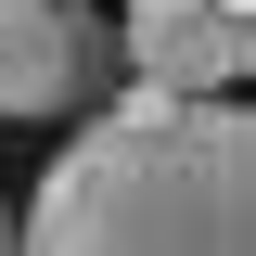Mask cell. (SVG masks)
Masks as SVG:
<instances>
[{
	"label": "cell",
	"mask_w": 256,
	"mask_h": 256,
	"mask_svg": "<svg viewBox=\"0 0 256 256\" xmlns=\"http://www.w3.org/2000/svg\"><path fill=\"white\" fill-rule=\"evenodd\" d=\"M128 13H141V0H128Z\"/></svg>",
	"instance_id": "5b68a950"
},
{
	"label": "cell",
	"mask_w": 256,
	"mask_h": 256,
	"mask_svg": "<svg viewBox=\"0 0 256 256\" xmlns=\"http://www.w3.org/2000/svg\"><path fill=\"white\" fill-rule=\"evenodd\" d=\"M102 52L166 102H230L244 64H256V0H141Z\"/></svg>",
	"instance_id": "7a4b0ae2"
},
{
	"label": "cell",
	"mask_w": 256,
	"mask_h": 256,
	"mask_svg": "<svg viewBox=\"0 0 256 256\" xmlns=\"http://www.w3.org/2000/svg\"><path fill=\"white\" fill-rule=\"evenodd\" d=\"M13 256H256V128L244 102L128 90L52 154Z\"/></svg>",
	"instance_id": "6da1fadb"
},
{
	"label": "cell",
	"mask_w": 256,
	"mask_h": 256,
	"mask_svg": "<svg viewBox=\"0 0 256 256\" xmlns=\"http://www.w3.org/2000/svg\"><path fill=\"white\" fill-rule=\"evenodd\" d=\"M90 64L102 38L77 0H0V116H77Z\"/></svg>",
	"instance_id": "3957f363"
},
{
	"label": "cell",
	"mask_w": 256,
	"mask_h": 256,
	"mask_svg": "<svg viewBox=\"0 0 256 256\" xmlns=\"http://www.w3.org/2000/svg\"><path fill=\"white\" fill-rule=\"evenodd\" d=\"M0 256H13V218H0Z\"/></svg>",
	"instance_id": "277c9868"
}]
</instances>
